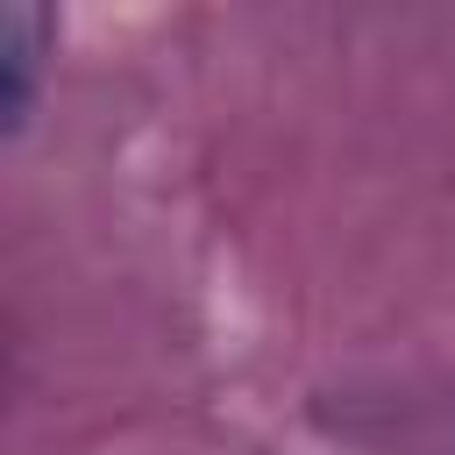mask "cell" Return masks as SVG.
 <instances>
[{"label": "cell", "instance_id": "6da1fadb", "mask_svg": "<svg viewBox=\"0 0 455 455\" xmlns=\"http://www.w3.org/2000/svg\"><path fill=\"white\" fill-rule=\"evenodd\" d=\"M36 50H43V14L36 7H14L0 21V71H7V128L28 114V92H36Z\"/></svg>", "mask_w": 455, "mask_h": 455}]
</instances>
